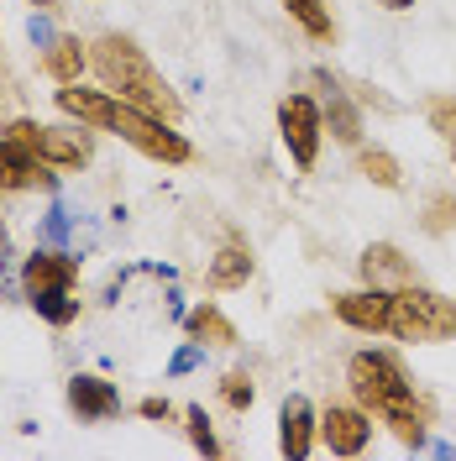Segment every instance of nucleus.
I'll list each match as a JSON object with an SVG mask.
<instances>
[{
  "mask_svg": "<svg viewBox=\"0 0 456 461\" xmlns=\"http://www.w3.org/2000/svg\"><path fill=\"white\" fill-rule=\"evenodd\" d=\"M53 105L68 121H79V126H95V131H111L121 137L126 147H137L142 158L152 163H163V168H178V163H189L195 158V147L189 137L169 126V121H158V115L137 111V105H126V100H115L111 89H85V85H58L53 89Z\"/></svg>",
  "mask_w": 456,
  "mask_h": 461,
  "instance_id": "f257e3e1",
  "label": "nucleus"
},
{
  "mask_svg": "<svg viewBox=\"0 0 456 461\" xmlns=\"http://www.w3.org/2000/svg\"><path fill=\"white\" fill-rule=\"evenodd\" d=\"M278 137H284L288 158L299 168H315L320 137H325V115H320V105H315L310 95H284L278 100Z\"/></svg>",
  "mask_w": 456,
  "mask_h": 461,
  "instance_id": "423d86ee",
  "label": "nucleus"
},
{
  "mask_svg": "<svg viewBox=\"0 0 456 461\" xmlns=\"http://www.w3.org/2000/svg\"><path fill=\"white\" fill-rule=\"evenodd\" d=\"M320 446V414L310 409V399H284V409H278V451L294 461H305Z\"/></svg>",
  "mask_w": 456,
  "mask_h": 461,
  "instance_id": "9b49d317",
  "label": "nucleus"
},
{
  "mask_svg": "<svg viewBox=\"0 0 456 461\" xmlns=\"http://www.w3.org/2000/svg\"><path fill=\"white\" fill-rule=\"evenodd\" d=\"M320 85H325V105H320V115H325L331 137H336L342 147H362V111H357L351 89L336 85L331 74H320Z\"/></svg>",
  "mask_w": 456,
  "mask_h": 461,
  "instance_id": "4468645a",
  "label": "nucleus"
},
{
  "mask_svg": "<svg viewBox=\"0 0 456 461\" xmlns=\"http://www.w3.org/2000/svg\"><path fill=\"white\" fill-rule=\"evenodd\" d=\"M357 273H362V284H368V288H388V294L420 278V273H415V262L404 258L394 241H372L368 252L357 258Z\"/></svg>",
  "mask_w": 456,
  "mask_h": 461,
  "instance_id": "f8f14e48",
  "label": "nucleus"
},
{
  "mask_svg": "<svg viewBox=\"0 0 456 461\" xmlns=\"http://www.w3.org/2000/svg\"><path fill=\"white\" fill-rule=\"evenodd\" d=\"M5 288H11V236L0 226V299H5Z\"/></svg>",
  "mask_w": 456,
  "mask_h": 461,
  "instance_id": "a878e982",
  "label": "nucleus"
},
{
  "mask_svg": "<svg viewBox=\"0 0 456 461\" xmlns=\"http://www.w3.org/2000/svg\"><path fill=\"white\" fill-rule=\"evenodd\" d=\"M346 383H351V399L362 403L378 425H388L415 451L425 446L430 403L415 393V383H409V373H404V362L394 351H357L346 362Z\"/></svg>",
  "mask_w": 456,
  "mask_h": 461,
  "instance_id": "f03ea898",
  "label": "nucleus"
},
{
  "mask_svg": "<svg viewBox=\"0 0 456 461\" xmlns=\"http://www.w3.org/2000/svg\"><path fill=\"white\" fill-rule=\"evenodd\" d=\"M184 330H189L195 346H236V325H231L215 304H195V310L184 315Z\"/></svg>",
  "mask_w": 456,
  "mask_h": 461,
  "instance_id": "dca6fc26",
  "label": "nucleus"
},
{
  "mask_svg": "<svg viewBox=\"0 0 456 461\" xmlns=\"http://www.w3.org/2000/svg\"><path fill=\"white\" fill-rule=\"evenodd\" d=\"M200 351H205V346H184V351L173 357V373H189V367L200 362Z\"/></svg>",
  "mask_w": 456,
  "mask_h": 461,
  "instance_id": "bb28decb",
  "label": "nucleus"
},
{
  "mask_svg": "<svg viewBox=\"0 0 456 461\" xmlns=\"http://www.w3.org/2000/svg\"><path fill=\"white\" fill-rule=\"evenodd\" d=\"M247 278H252V252H247V241L231 236L226 247L210 258V284L215 288H247Z\"/></svg>",
  "mask_w": 456,
  "mask_h": 461,
  "instance_id": "f3484780",
  "label": "nucleus"
},
{
  "mask_svg": "<svg viewBox=\"0 0 456 461\" xmlns=\"http://www.w3.org/2000/svg\"><path fill=\"white\" fill-rule=\"evenodd\" d=\"M420 226H425L430 236H446V230H456V194H446V189H441V194H430Z\"/></svg>",
  "mask_w": 456,
  "mask_h": 461,
  "instance_id": "412c9836",
  "label": "nucleus"
},
{
  "mask_svg": "<svg viewBox=\"0 0 456 461\" xmlns=\"http://www.w3.org/2000/svg\"><path fill=\"white\" fill-rule=\"evenodd\" d=\"M184 425H189V440H195V451H200V456H221V451H226V446L215 440V425H210L205 403H189V409H184Z\"/></svg>",
  "mask_w": 456,
  "mask_h": 461,
  "instance_id": "aec40b11",
  "label": "nucleus"
},
{
  "mask_svg": "<svg viewBox=\"0 0 456 461\" xmlns=\"http://www.w3.org/2000/svg\"><path fill=\"white\" fill-rule=\"evenodd\" d=\"M27 189H58V168L0 137V194H27Z\"/></svg>",
  "mask_w": 456,
  "mask_h": 461,
  "instance_id": "1a4fd4ad",
  "label": "nucleus"
},
{
  "mask_svg": "<svg viewBox=\"0 0 456 461\" xmlns=\"http://www.w3.org/2000/svg\"><path fill=\"white\" fill-rule=\"evenodd\" d=\"M357 173L378 189H404V168L388 147H357Z\"/></svg>",
  "mask_w": 456,
  "mask_h": 461,
  "instance_id": "a211bd4d",
  "label": "nucleus"
},
{
  "mask_svg": "<svg viewBox=\"0 0 456 461\" xmlns=\"http://www.w3.org/2000/svg\"><path fill=\"white\" fill-rule=\"evenodd\" d=\"M32 5H37V11H58V0H32Z\"/></svg>",
  "mask_w": 456,
  "mask_h": 461,
  "instance_id": "c85d7f7f",
  "label": "nucleus"
},
{
  "mask_svg": "<svg viewBox=\"0 0 456 461\" xmlns=\"http://www.w3.org/2000/svg\"><path fill=\"white\" fill-rule=\"evenodd\" d=\"M372 440V414L362 403H331L320 414V446L331 456H362Z\"/></svg>",
  "mask_w": 456,
  "mask_h": 461,
  "instance_id": "6e6552de",
  "label": "nucleus"
},
{
  "mask_svg": "<svg viewBox=\"0 0 456 461\" xmlns=\"http://www.w3.org/2000/svg\"><path fill=\"white\" fill-rule=\"evenodd\" d=\"M388 336L415 346H435V341H451L456 336V299L425 288L420 278L404 284L388 294Z\"/></svg>",
  "mask_w": 456,
  "mask_h": 461,
  "instance_id": "20e7f679",
  "label": "nucleus"
},
{
  "mask_svg": "<svg viewBox=\"0 0 456 461\" xmlns=\"http://www.w3.org/2000/svg\"><path fill=\"white\" fill-rule=\"evenodd\" d=\"M68 409H74L85 425H100V420H115V414H121V393H115V383H105L100 373H74L68 377Z\"/></svg>",
  "mask_w": 456,
  "mask_h": 461,
  "instance_id": "ddd939ff",
  "label": "nucleus"
},
{
  "mask_svg": "<svg viewBox=\"0 0 456 461\" xmlns=\"http://www.w3.org/2000/svg\"><path fill=\"white\" fill-rule=\"evenodd\" d=\"M42 68H48V79L53 85H79L89 68V53L79 37H68V32H58L53 42H48V53H42Z\"/></svg>",
  "mask_w": 456,
  "mask_h": 461,
  "instance_id": "2eb2a0df",
  "label": "nucleus"
},
{
  "mask_svg": "<svg viewBox=\"0 0 456 461\" xmlns=\"http://www.w3.org/2000/svg\"><path fill=\"white\" fill-rule=\"evenodd\" d=\"M32 310L48 320V325H58V330H63V325H74V320H79V299H74V294H53V299H37Z\"/></svg>",
  "mask_w": 456,
  "mask_h": 461,
  "instance_id": "b1692460",
  "label": "nucleus"
},
{
  "mask_svg": "<svg viewBox=\"0 0 456 461\" xmlns=\"http://www.w3.org/2000/svg\"><path fill=\"white\" fill-rule=\"evenodd\" d=\"M451 163H456V142H451Z\"/></svg>",
  "mask_w": 456,
  "mask_h": 461,
  "instance_id": "c756f323",
  "label": "nucleus"
},
{
  "mask_svg": "<svg viewBox=\"0 0 456 461\" xmlns=\"http://www.w3.org/2000/svg\"><path fill=\"white\" fill-rule=\"evenodd\" d=\"M383 11H415V0H378Z\"/></svg>",
  "mask_w": 456,
  "mask_h": 461,
  "instance_id": "cd10ccee",
  "label": "nucleus"
},
{
  "mask_svg": "<svg viewBox=\"0 0 456 461\" xmlns=\"http://www.w3.org/2000/svg\"><path fill=\"white\" fill-rule=\"evenodd\" d=\"M89 68L100 74V85L111 89L115 100H126V105H137V111L158 115V121H169V126L184 121L178 95H173L169 79L152 68V58L137 48V37H126V32H105V37L89 48Z\"/></svg>",
  "mask_w": 456,
  "mask_h": 461,
  "instance_id": "7ed1b4c3",
  "label": "nucleus"
},
{
  "mask_svg": "<svg viewBox=\"0 0 456 461\" xmlns=\"http://www.w3.org/2000/svg\"><path fill=\"white\" fill-rule=\"evenodd\" d=\"M425 121H430V131H441L446 142H456V100L451 95H430L425 100Z\"/></svg>",
  "mask_w": 456,
  "mask_h": 461,
  "instance_id": "4be33fe9",
  "label": "nucleus"
},
{
  "mask_svg": "<svg viewBox=\"0 0 456 461\" xmlns=\"http://www.w3.org/2000/svg\"><path fill=\"white\" fill-rule=\"evenodd\" d=\"M137 414H142V420H169V414H173V403L152 393V399H142V403H137Z\"/></svg>",
  "mask_w": 456,
  "mask_h": 461,
  "instance_id": "393cba45",
  "label": "nucleus"
},
{
  "mask_svg": "<svg viewBox=\"0 0 456 461\" xmlns=\"http://www.w3.org/2000/svg\"><path fill=\"white\" fill-rule=\"evenodd\" d=\"M331 315L368 330V336H388V288H351V294H331Z\"/></svg>",
  "mask_w": 456,
  "mask_h": 461,
  "instance_id": "9d476101",
  "label": "nucleus"
},
{
  "mask_svg": "<svg viewBox=\"0 0 456 461\" xmlns=\"http://www.w3.org/2000/svg\"><path fill=\"white\" fill-rule=\"evenodd\" d=\"M252 399H257V388H252V377H247V373H226V377H221V403H226V409L247 414Z\"/></svg>",
  "mask_w": 456,
  "mask_h": 461,
  "instance_id": "5701e85b",
  "label": "nucleus"
},
{
  "mask_svg": "<svg viewBox=\"0 0 456 461\" xmlns=\"http://www.w3.org/2000/svg\"><path fill=\"white\" fill-rule=\"evenodd\" d=\"M288 16L299 22V32L305 37H315V42H336V22H331V11H325V0H278Z\"/></svg>",
  "mask_w": 456,
  "mask_h": 461,
  "instance_id": "6ab92c4d",
  "label": "nucleus"
},
{
  "mask_svg": "<svg viewBox=\"0 0 456 461\" xmlns=\"http://www.w3.org/2000/svg\"><path fill=\"white\" fill-rule=\"evenodd\" d=\"M74 284H79V258H68L58 247H42V252H32L22 262V294H27V304L53 299V294H74Z\"/></svg>",
  "mask_w": 456,
  "mask_h": 461,
  "instance_id": "0eeeda50",
  "label": "nucleus"
},
{
  "mask_svg": "<svg viewBox=\"0 0 456 461\" xmlns=\"http://www.w3.org/2000/svg\"><path fill=\"white\" fill-rule=\"evenodd\" d=\"M0 137L27 147L32 158H42V163H53L58 173L85 168L95 158V126H48V121H32V115H11Z\"/></svg>",
  "mask_w": 456,
  "mask_h": 461,
  "instance_id": "39448f33",
  "label": "nucleus"
}]
</instances>
